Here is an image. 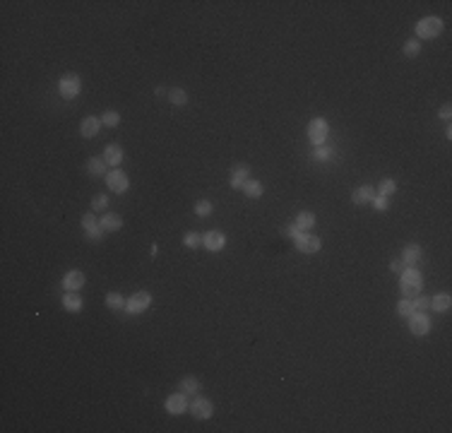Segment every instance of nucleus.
Returning <instances> with one entry per match:
<instances>
[{
	"instance_id": "1",
	"label": "nucleus",
	"mask_w": 452,
	"mask_h": 433,
	"mask_svg": "<svg viewBox=\"0 0 452 433\" xmlns=\"http://www.w3.org/2000/svg\"><path fill=\"white\" fill-rule=\"evenodd\" d=\"M421 289H424V277L416 268H409L402 272V294L406 298H414V296L421 294Z\"/></svg>"
},
{
	"instance_id": "2",
	"label": "nucleus",
	"mask_w": 452,
	"mask_h": 433,
	"mask_svg": "<svg viewBox=\"0 0 452 433\" xmlns=\"http://www.w3.org/2000/svg\"><path fill=\"white\" fill-rule=\"evenodd\" d=\"M440 31H443V19L440 17H424L416 24L419 39H435Z\"/></svg>"
},
{
	"instance_id": "3",
	"label": "nucleus",
	"mask_w": 452,
	"mask_h": 433,
	"mask_svg": "<svg viewBox=\"0 0 452 433\" xmlns=\"http://www.w3.org/2000/svg\"><path fill=\"white\" fill-rule=\"evenodd\" d=\"M308 138H310V142H313L315 147L325 145V140H327V120L325 118L310 120V125H308Z\"/></svg>"
},
{
	"instance_id": "4",
	"label": "nucleus",
	"mask_w": 452,
	"mask_h": 433,
	"mask_svg": "<svg viewBox=\"0 0 452 433\" xmlns=\"http://www.w3.org/2000/svg\"><path fill=\"white\" fill-rule=\"evenodd\" d=\"M58 87H60V94H63L65 99H75V96L80 94V89H82L77 75H65L63 80L58 82Z\"/></svg>"
},
{
	"instance_id": "5",
	"label": "nucleus",
	"mask_w": 452,
	"mask_h": 433,
	"mask_svg": "<svg viewBox=\"0 0 452 433\" xmlns=\"http://www.w3.org/2000/svg\"><path fill=\"white\" fill-rule=\"evenodd\" d=\"M128 183H130L128 176H125V171H120V169L106 174V185L111 188L113 193H125V190H128Z\"/></svg>"
},
{
	"instance_id": "6",
	"label": "nucleus",
	"mask_w": 452,
	"mask_h": 433,
	"mask_svg": "<svg viewBox=\"0 0 452 433\" xmlns=\"http://www.w3.org/2000/svg\"><path fill=\"white\" fill-rule=\"evenodd\" d=\"M294 241H296V248L301 250V253H318V250H320V239L305 234V231H301Z\"/></svg>"
},
{
	"instance_id": "7",
	"label": "nucleus",
	"mask_w": 452,
	"mask_h": 433,
	"mask_svg": "<svg viewBox=\"0 0 452 433\" xmlns=\"http://www.w3.org/2000/svg\"><path fill=\"white\" fill-rule=\"evenodd\" d=\"M149 304H152V294H147V291H137V294L125 304V311H128V313H142V311H147L149 308Z\"/></svg>"
},
{
	"instance_id": "8",
	"label": "nucleus",
	"mask_w": 452,
	"mask_h": 433,
	"mask_svg": "<svg viewBox=\"0 0 452 433\" xmlns=\"http://www.w3.org/2000/svg\"><path fill=\"white\" fill-rule=\"evenodd\" d=\"M188 407V395L185 392H176V395H168L166 397V412L168 414H183Z\"/></svg>"
},
{
	"instance_id": "9",
	"label": "nucleus",
	"mask_w": 452,
	"mask_h": 433,
	"mask_svg": "<svg viewBox=\"0 0 452 433\" xmlns=\"http://www.w3.org/2000/svg\"><path fill=\"white\" fill-rule=\"evenodd\" d=\"M409 330L414 332V335H428L431 330V320H428V315L426 313H411L409 315Z\"/></svg>"
},
{
	"instance_id": "10",
	"label": "nucleus",
	"mask_w": 452,
	"mask_h": 433,
	"mask_svg": "<svg viewBox=\"0 0 452 433\" xmlns=\"http://www.w3.org/2000/svg\"><path fill=\"white\" fill-rule=\"evenodd\" d=\"M214 412V407L210 399H204V397H197L193 405H190V414L195 416V419H210Z\"/></svg>"
},
{
	"instance_id": "11",
	"label": "nucleus",
	"mask_w": 452,
	"mask_h": 433,
	"mask_svg": "<svg viewBox=\"0 0 452 433\" xmlns=\"http://www.w3.org/2000/svg\"><path fill=\"white\" fill-rule=\"evenodd\" d=\"M226 243V236L222 231H207L202 234V246H207V250H222Z\"/></svg>"
},
{
	"instance_id": "12",
	"label": "nucleus",
	"mask_w": 452,
	"mask_h": 433,
	"mask_svg": "<svg viewBox=\"0 0 452 433\" xmlns=\"http://www.w3.org/2000/svg\"><path fill=\"white\" fill-rule=\"evenodd\" d=\"M63 286L67 291H77V289H82L84 286V275L80 270H70L67 275L63 277Z\"/></svg>"
},
{
	"instance_id": "13",
	"label": "nucleus",
	"mask_w": 452,
	"mask_h": 433,
	"mask_svg": "<svg viewBox=\"0 0 452 433\" xmlns=\"http://www.w3.org/2000/svg\"><path fill=\"white\" fill-rule=\"evenodd\" d=\"M419 260H421V246H419V243H409V246L402 250V262L409 265V268H414Z\"/></svg>"
},
{
	"instance_id": "14",
	"label": "nucleus",
	"mask_w": 452,
	"mask_h": 433,
	"mask_svg": "<svg viewBox=\"0 0 452 433\" xmlns=\"http://www.w3.org/2000/svg\"><path fill=\"white\" fill-rule=\"evenodd\" d=\"M248 174H250L248 166H233V171H231V178H229L231 188H243V185H246V181H248Z\"/></svg>"
},
{
	"instance_id": "15",
	"label": "nucleus",
	"mask_w": 452,
	"mask_h": 433,
	"mask_svg": "<svg viewBox=\"0 0 452 433\" xmlns=\"http://www.w3.org/2000/svg\"><path fill=\"white\" fill-rule=\"evenodd\" d=\"M373 195H375V190L370 188V185H361V188H356L354 193H351V203L354 205H366L373 200Z\"/></svg>"
},
{
	"instance_id": "16",
	"label": "nucleus",
	"mask_w": 452,
	"mask_h": 433,
	"mask_svg": "<svg viewBox=\"0 0 452 433\" xmlns=\"http://www.w3.org/2000/svg\"><path fill=\"white\" fill-rule=\"evenodd\" d=\"M101 128V118H94V116H87L82 120V125H80V132H82L84 138H94L96 132Z\"/></svg>"
},
{
	"instance_id": "17",
	"label": "nucleus",
	"mask_w": 452,
	"mask_h": 433,
	"mask_svg": "<svg viewBox=\"0 0 452 433\" xmlns=\"http://www.w3.org/2000/svg\"><path fill=\"white\" fill-rule=\"evenodd\" d=\"M99 226H101L103 231H118L120 226H123V219H120V214H103L101 219H99Z\"/></svg>"
},
{
	"instance_id": "18",
	"label": "nucleus",
	"mask_w": 452,
	"mask_h": 433,
	"mask_svg": "<svg viewBox=\"0 0 452 433\" xmlns=\"http://www.w3.org/2000/svg\"><path fill=\"white\" fill-rule=\"evenodd\" d=\"M450 306H452L450 294H438L435 298H431V308H433L435 313H447Z\"/></svg>"
},
{
	"instance_id": "19",
	"label": "nucleus",
	"mask_w": 452,
	"mask_h": 433,
	"mask_svg": "<svg viewBox=\"0 0 452 433\" xmlns=\"http://www.w3.org/2000/svg\"><path fill=\"white\" fill-rule=\"evenodd\" d=\"M63 308L70 311V313H77V311H82V298L75 294V291H67V294L63 296Z\"/></svg>"
},
{
	"instance_id": "20",
	"label": "nucleus",
	"mask_w": 452,
	"mask_h": 433,
	"mask_svg": "<svg viewBox=\"0 0 452 433\" xmlns=\"http://www.w3.org/2000/svg\"><path fill=\"white\" fill-rule=\"evenodd\" d=\"M103 159H106V164L111 166H118L123 161V149L118 145H109V147L103 149Z\"/></svg>"
},
{
	"instance_id": "21",
	"label": "nucleus",
	"mask_w": 452,
	"mask_h": 433,
	"mask_svg": "<svg viewBox=\"0 0 452 433\" xmlns=\"http://www.w3.org/2000/svg\"><path fill=\"white\" fill-rule=\"evenodd\" d=\"M243 193H246V197H260V195L265 193V185L260 183V181H253V178H248L246 181V185H243Z\"/></svg>"
},
{
	"instance_id": "22",
	"label": "nucleus",
	"mask_w": 452,
	"mask_h": 433,
	"mask_svg": "<svg viewBox=\"0 0 452 433\" xmlns=\"http://www.w3.org/2000/svg\"><path fill=\"white\" fill-rule=\"evenodd\" d=\"M178 390L181 392H185V395H195L197 390H200V380L193 378V376H188V378L181 380V385H178Z\"/></svg>"
},
{
	"instance_id": "23",
	"label": "nucleus",
	"mask_w": 452,
	"mask_h": 433,
	"mask_svg": "<svg viewBox=\"0 0 452 433\" xmlns=\"http://www.w3.org/2000/svg\"><path fill=\"white\" fill-rule=\"evenodd\" d=\"M87 169H89V174H94V176H103V174H106V159H103V157H92V159H89V164H87Z\"/></svg>"
},
{
	"instance_id": "24",
	"label": "nucleus",
	"mask_w": 452,
	"mask_h": 433,
	"mask_svg": "<svg viewBox=\"0 0 452 433\" xmlns=\"http://www.w3.org/2000/svg\"><path fill=\"white\" fill-rule=\"evenodd\" d=\"M296 226H298L301 231L315 226V214L313 212H298V217H296Z\"/></svg>"
},
{
	"instance_id": "25",
	"label": "nucleus",
	"mask_w": 452,
	"mask_h": 433,
	"mask_svg": "<svg viewBox=\"0 0 452 433\" xmlns=\"http://www.w3.org/2000/svg\"><path fill=\"white\" fill-rule=\"evenodd\" d=\"M168 102L176 104V106H183V104H188V92L185 89H171L168 92Z\"/></svg>"
},
{
	"instance_id": "26",
	"label": "nucleus",
	"mask_w": 452,
	"mask_h": 433,
	"mask_svg": "<svg viewBox=\"0 0 452 433\" xmlns=\"http://www.w3.org/2000/svg\"><path fill=\"white\" fill-rule=\"evenodd\" d=\"M106 306L113 308V311H120V308H125V301H123V296L111 291V294H106Z\"/></svg>"
},
{
	"instance_id": "27",
	"label": "nucleus",
	"mask_w": 452,
	"mask_h": 433,
	"mask_svg": "<svg viewBox=\"0 0 452 433\" xmlns=\"http://www.w3.org/2000/svg\"><path fill=\"white\" fill-rule=\"evenodd\" d=\"M397 313L402 315V318H409L411 313H416V311H414V304H411V298H402V301L397 304Z\"/></svg>"
},
{
	"instance_id": "28",
	"label": "nucleus",
	"mask_w": 452,
	"mask_h": 433,
	"mask_svg": "<svg viewBox=\"0 0 452 433\" xmlns=\"http://www.w3.org/2000/svg\"><path fill=\"white\" fill-rule=\"evenodd\" d=\"M419 53H421V44H419V39H409V41L404 44V55L416 58Z\"/></svg>"
},
{
	"instance_id": "29",
	"label": "nucleus",
	"mask_w": 452,
	"mask_h": 433,
	"mask_svg": "<svg viewBox=\"0 0 452 433\" xmlns=\"http://www.w3.org/2000/svg\"><path fill=\"white\" fill-rule=\"evenodd\" d=\"M195 214L197 217H210L212 214V203L210 200H197L195 203Z\"/></svg>"
},
{
	"instance_id": "30",
	"label": "nucleus",
	"mask_w": 452,
	"mask_h": 433,
	"mask_svg": "<svg viewBox=\"0 0 452 433\" xmlns=\"http://www.w3.org/2000/svg\"><path fill=\"white\" fill-rule=\"evenodd\" d=\"M183 243L188 248H197V246H202V236L200 234H195V231H188L183 236Z\"/></svg>"
},
{
	"instance_id": "31",
	"label": "nucleus",
	"mask_w": 452,
	"mask_h": 433,
	"mask_svg": "<svg viewBox=\"0 0 452 433\" xmlns=\"http://www.w3.org/2000/svg\"><path fill=\"white\" fill-rule=\"evenodd\" d=\"M411 304H414V311L416 313H424L426 308H431V298H426V296H414V298H411Z\"/></svg>"
},
{
	"instance_id": "32",
	"label": "nucleus",
	"mask_w": 452,
	"mask_h": 433,
	"mask_svg": "<svg viewBox=\"0 0 452 433\" xmlns=\"http://www.w3.org/2000/svg\"><path fill=\"white\" fill-rule=\"evenodd\" d=\"M101 123L103 125H109V128H116L120 123V116H118V111H106L101 116Z\"/></svg>"
},
{
	"instance_id": "33",
	"label": "nucleus",
	"mask_w": 452,
	"mask_h": 433,
	"mask_svg": "<svg viewBox=\"0 0 452 433\" xmlns=\"http://www.w3.org/2000/svg\"><path fill=\"white\" fill-rule=\"evenodd\" d=\"M318 161H330V159L334 157V149H330V147H325V145H320V147L315 149V154H313Z\"/></svg>"
},
{
	"instance_id": "34",
	"label": "nucleus",
	"mask_w": 452,
	"mask_h": 433,
	"mask_svg": "<svg viewBox=\"0 0 452 433\" xmlns=\"http://www.w3.org/2000/svg\"><path fill=\"white\" fill-rule=\"evenodd\" d=\"M395 190H397V183H395V181H392V178H385V181H380V190H378L380 195H385V197H390V195L395 193Z\"/></svg>"
},
{
	"instance_id": "35",
	"label": "nucleus",
	"mask_w": 452,
	"mask_h": 433,
	"mask_svg": "<svg viewBox=\"0 0 452 433\" xmlns=\"http://www.w3.org/2000/svg\"><path fill=\"white\" fill-rule=\"evenodd\" d=\"M106 207H109V197H106V195H96V197L92 200V210H94V212H103Z\"/></svg>"
},
{
	"instance_id": "36",
	"label": "nucleus",
	"mask_w": 452,
	"mask_h": 433,
	"mask_svg": "<svg viewBox=\"0 0 452 433\" xmlns=\"http://www.w3.org/2000/svg\"><path fill=\"white\" fill-rule=\"evenodd\" d=\"M370 203H373V207H375V210H380V212H383V210H388V197H385V195L375 193V195H373V200H370Z\"/></svg>"
},
{
	"instance_id": "37",
	"label": "nucleus",
	"mask_w": 452,
	"mask_h": 433,
	"mask_svg": "<svg viewBox=\"0 0 452 433\" xmlns=\"http://www.w3.org/2000/svg\"><path fill=\"white\" fill-rule=\"evenodd\" d=\"M82 226H84L87 231L94 229V226H99V224H96V219H94V214H92V212H87V214L82 217Z\"/></svg>"
},
{
	"instance_id": "38",
	"label": "nucleus",
	"mask_w": 452,
	"mask_h": 433,
	"mask_svg": "<svg viewBox=\"0 0 452 433\" xmlns=\"http://www.w3.org/2000/svg\"><path fill=\"white\" fill-rule=\"evenodd\" d=\"M101 236H103V229H101V226H94V229L87 231V239H89V241H99Z\"/></svg>"
},
{
	"instance_id": "39",
	"label": "nucleus",
	"mask_w": 452,
	"mask_h": 433,
	"mask_svg": "<svg viewBox=\"0 0 452 433\" xmlns=\"http://www.w3.org/2000/svg\"><path fill=\"white\" fill-rule=\"evenodd\" d=\"M284 234H286V236H291V239H296V236L301 234V229H298L296 224H291V226H286V229H284Z\"/></svg>"
},
{
	"instance_id": "40",
	"label": "nucleus",
	"mask_w": 452,
	"mask_h": 433,
	"mask_svg": "<svg viewBox=\"0 0 452 433\" xmlns=\"http://www.w3.org/2000/svg\"><path fill=\"white\" fill-rule=\"evenodd\" d=\"M450 116H452V109H450V104H445L443 109H440V118H443V120H450Z\"/></svg>"
},
{
	"instance_id": "41",
	"label": "nucleus",
	"mask_w": 452,
	"mask_h": 433,
	"mask_svg": "<svg viewBox=\"0 0 452 433\" xmlns=\"http://www.w3.org/2000/svg\"><path fill=\"white\" fill-rule=\"evenodd\" d=\"M390 270H392V272H399V270H402V262H399V260H392V262H390Z\"/></svg>"
}]
</instances>
